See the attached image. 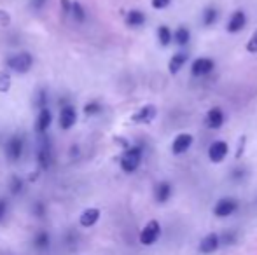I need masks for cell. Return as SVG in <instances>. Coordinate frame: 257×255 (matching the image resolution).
Instances as JSON below:
<instances>
[{
	"instance_id": "obj_13",
	"label": "cell",
	"mask_w": 257,
	"mask_h": 255,
	"mask_svg": "<svg viewBox=\"0 0 257 255\" xmlns=\"http://www.w3.org/2000/svg\"><path fill=\"white\" fill-rule=\"evenodd\" d=\"M48 136H44V140H42V145L41 149H39V154H37V161L39 164H41V168H44V170H48L49 164H51V149H49V142Z\"/></svg>"
},
{
	"instance_id": "obj_6",
	"label": "cell",
	"mask_w": 257,
	"mask_h": 255,
	"mask_svg": "<svg viewBox=\"0 0 257 255\" xmlns=\"http://www.w3.org/2000/svg\"><path fill=\"white\" fill-rule=\"evenodd\" d=\"M53 123V114L49 109H41L39 110V116H37V121H35V131L39 135H44L48 131V128L51 126Z\"/></svg>"
},
{
	"instance_id": "obj_25",
	"label": "cell",
	"mask_w": 257,
	"mask_h": 255,
	"mask_svg": "<svg viewBox=\"0 0 257 255\" xmlns=\"http://www.w3.org/2000/svg\"><path fill=\"white\" fill-rule=\"evenodd\" d=\"M215 20H217V11L213 9V7H208V9L203 13V21H205V25H212V23H215Z\"/></svg>"
},
{
	"instance_id": "obj_21",
	"label": "cell",
	"mask_w": 257,
	"mask_h": 255,
	"mask_svg": "<svg viewBox=\"0 0 257 255\" xmlns=\"http://www.w3.org/2000/svg\"><path fill=\"white\" fill-rule=\"evenodd\" d=\"M158 37H159V42L163 46H168L172 42V32L168 30V27H159L158 28Z\"/></svg>"
},
{
	"instance_id": "obj_24",
	"label": "cell",
	"mask_w": 257,
	"mask_h": 255,
	"mask_svg": "<svg viewBox=\"0 0 257 255\" xmlns=\"http://www.w3.org/2000/svg\"><path fill=\"white\" fill-rule=\"evenodd\" d=\"M11 88V77L7 72H0V93H7Z\"/></svg>"
},
{
	"instance_id": "obj_31",
	"label": "cell",
	"mask_w": 257,
	"mask_h": 255,
	"mask_svg": "<svg viewBox=\"0 0 257 255\" xmlns=\"http://www.w3.org/2000/svg\"><path fill=\"white\" fill-rule=\"evenodd\" d=\"M6 210H7V204L4 199H0V220H2V217L6 215Z\"/></svg>"
},
{
	"instance_id": "obj_22",
	"label": "cell",
	"mask_w": 257,
	"mask_h": 255,
	"mask_svg": "<svg viewBox=\"0 0 257 255\" xmlns=\"http://www.w3.org/2000/svg\"><path fill=\"white\" fill-rule=\"evenodd\" d=\"M175 41H177V44H180V46L187 44V42H189V30L180 27L179 30L175 32Z\"/></svg>"
},
{
	"instance_id": "obj_8",
	"label": "cell",
	"mask_w": 257,
	"mask_h": 255,
	"mask_svg": "<svg viewBox=\"0 0 257 255\" xmlns=\"http://www.w3.org/2000/svg\"><path fill=\"white\" fill-rule=\"evenodd\" d=\"M75 121H77V112H75L74 107H72V105L63 107V109H61V112H60V126H61V129H70L75 124Z\"/></svg>"
},
{
	"instance_id": "obj_23",
	"label": "cell",
	"mask_w": 257,
	"mask_h": 255,
	"mask_svg": "<svg viewBox=\"0 0 257 255\" xmlns=\"http://www.w3.org/2000/svg\"><path fill=\"white\" fill-rule=\"evenodd\" d=\"M72 14H74V18H75L77 21H84V18H86L84 7H82L79 2H74V4H72Z\"/></svg>"
},
{
	"instance_id": "obj_27",
	"label": "cell",
	"mask_w": 257,
	"mask_h": 255,
	"mask_svg": "<svg viewBox=\"0 0 257 255\" xmlns=\"http://www.w3.org/2000/svg\"><path fill=\"white\" fill-rule=\"evenodd\" d=\"M247 49H248V53H257V30L252 34L250 41H248V44H247Z\"/></svg>"
},
{
	"instance_id": "obj_3",
	"label": "cell",
	"mask_w": 257,
	"mask_h": 255,
	"mask_svg": "<svg viewBox=\"0 0 257 255\" xmlns=\"http://www.w3.org/2000/svg\"><path fill=\"white\" fill-rule=\"evenodd\" d=\"M159 236H161V225H159V222L149 220L146 224V227L142 229V232H140V243L146 246H151L158 241Z\"/></svg>"
},
{
	"instance_id": "obj_20",
	"label": "cell",
	"mask_w": 257,
	"mask_h": 255,
	"mask_svg": "<svg viewBox=\"0 0 257 255\" xmlns=\"http://www.w3.org/2000/svg\"><path fill=\"white\" fill-rule=\"evenodd\" d=\"M34 243H35V248H39V250L48 248V246H49V234H48V232H44V231H41L37 236H35Z\"/></svg>"
},
{
	"instance_id": "obj_15",
	"label": "cell",
	"mask_w": 257,
	"mask_h": 255,
	"mask_svg": "<svg viewBox=\"0 0 257 255\" xmlns=\"http://www.w3.org/2000/svg\"><path fill=\"white\" fill-rule=\"evenodd\" d=\"M213 70V62L208 58H198L193 63V74L194 75H206Z\"/></svg>"
},
{
	"instance_id": "obj_2",
	"label": "cell",
	"mask_w": 257,
	"mask_h": 255,
	"mask_svg": "<svg viewBox=\"0 0 257 255\" xmlns=\"http://www.w3.org/2000/svg\"><path fill=\"white\" fill-rule=\"evenodd\" d=\"M6 65L13 72H18V74H25V72H28L32 68V65H34V58H32L30 53H18V55L11 56V58L7 60Z\"/></svg>"
},
{
	"instance_id": "obj_16",
	"label": "cell",
	"mask_w": 257,
	"mask_h": 255,
	"mask_svg": "<svg viewBox=\"0 0 257 255\" xmlns=\"http://www.w3.org/2000/svg\"><path fill=\"white\" fill-rule=\"evenodd\" d=\"M206 123H208V128L212 129H219L220 126H222L224 123V116H222V110L220 109H212L208 112V116H206Z\"/></svg>"
},
{
	"instance_id": "obj_14",
	"label": "cell",
	"mask_w": 257,
	"mask_h": 255,
	"mask_svg": "<svg viewBox=\"0 0 257 255\" xmlns=\"http://www.w3.org/2000/svg\"><path fill=\"white\" fill-rule=\"evenodd\" d=\"M245 23H247L245 13H243V11H236V13L231 16L229 23H227V32H231V34H236V32H240L241 28L245 27Z\"/></svg>"
},
{
	"instance_id": "obj_19",
	"label": "cell",
	"mask_w": 257,
	"mask_h": 255,
	"mask_svg": "<svg viewBox=\"0 0 257 255\" xmlns=\"http://www.w3.org/2000/svg\"><path fill=\"white\" fill-rule=\"evenodd\" d=\"M126 23H128L130 27H140V25L146 23V16H144V13H140V11H130L128 16H126Z\"/></svg>"
},
{
	"instance_id": "obj_30",
	"label": "cell",
	"mask_w": 257,
	"mask_h": 255,
	"mask_svg": "<svg viewBox=\"0 0 257 255\" xmlns=\"http://www.w3.org/2000/svg\"><path fill=\"white\" fill-rule=\"evenodd\" d=\"M46 0H32V7H34L35 11H41L42 7H44Z\"/></svg>"
},
{
	"instance_id": "obj_4",
	"label": "cell",
	"mask_w": 257,
	"mask_h": 255,
	"mask_svg": "<svg viewBox=\"0 0 257 255\" xmlns=\"http://www.w3.org/2000/svg\"><path fill=\"white\" fill-rule=\"evenodd\" d=\"M23 149H25L23 138H21V136H13L6 145L7 159H9L11 163H16V161L23 156Z\"/></svg>"
},
{
	"instance_id": "obj_7",
	"label": "cell",
	"mask_w": 257,
	"mask_h": 255,
	"mask_svg": "<svg viewBox=\"0 0 257 255\" xmlns=\"http://www.w3.org/2000/svg\"><path fill=\"white\" fill-rule=\"evenodd\" d=\"M220 246V238L219 234H215V232H210V234H206L203 239H201L200 243V252L208 255V253H213L217 248Z\"/></svg>"
},
{
	"instance_id": "obj_1",
	"label": "cell",
	"mask_w": 257,
	"mask_h": 255,
	"mask_svg": "<svg viewBox=\"0 0 257 255\" xmlns=\"http://www.w3.org/2000/svg\"><path fill=\"white\" fill-rule=\"evenodd\" d=\"M140 161H142V149H140V147H132V149H128L121 157L122 171H126V173L137 171V168L140 166Z\"/></svg>"
},
{
	"instance_id": "obj_17",
	"label": "cell",
	"mask_w": 257,
	"mask_h": 255,
	"mask_svg": "<svg viewBox=\"0 0 257 255\" xmlns=\"http://www.w3.org/2000/svg\"><path fill=\"white\" fill-rule=\"evenodd\" d=\"M170 196H172V185L168 182H159L156 185V199L159 203H165V201L170 199Z\"/></svg>"
},
{
	"instance_id": "obj_12",
	"label": "cell",
	"mask_w": 257,
	"mask_h": 255,
	"mask_svg": "<svg viewBox=\"0 0 257 255\" xmlns=\"http://www.w3.org/2000/svg\"><path fill=\"white\" fill-rule=\"evenodd\" d=\"M100 218V210L98 208H88L81 213L79 217V222H81L82 227H93V225L98 222Z\"/></svg>"
},
{
	"instance_id": "obj_9",
	"label": "cell",
	"mask_w": 257,
	"mask_h": 255,
	"mask_svg": "<svg viewBox=\"0 0 257 255\" xmlns=\"http://www.w3.org/2000/svg\"><path fill=\"white\" fill-rule=\"evenodd\" d=\"M154 117H156V107L146 105V107H142L137 114H133L132 121L133 123H139V124H147V123H151Z\"/></svg>"
},
{
	"instance_id": "obj_26",
	"label": "cell",
	"mask_w": 257,
	"mask_h": 255,
	"mask_svg": "<svg viewBox=\"0 0 257 255\" xmlns=\"http://www.w3.org/2000/svg\"><path fill=\"white\" fill-rule=\"evenodd\" d=\"M84 112L88 114V116H93V114H98V112H100V105H98L96 102L88 103V105L84 107Z\"/></svg>"
},
{
	"instance_id": "obj_28",
	"label": "cell",
	"mask_w": 257,
	"mask_h": 255,
	"mask_svg": "<svg viewBox=\"0 0 257 255\" xmlns=\"http://www.w3.org/2000/svg\"><path fill=\"white\" fill-rule=\"evenodd\" d=\"M170 4V0H153V7L154 9H165Z\"/></svg>"
},
{
	"instance_id": "obj_18",
	"label": "cell",
	"mask_w": 257,
	"mask_h": 255,
	"mask_svg": "<svg viewBox=\"0 0 257 255\" xmlns=\"http://www.w3.org/2000/svg\"><path fill=\"white\" fill-rule=\"evenodd\" d=\"M187 58H189L187 53H177L175 56H172V60H170V63H168L170 72H172V74H177V72L184 67V63L187 62Z\"/></svg>"
},
{
	"instance_id": "obj_29",
	"label": "cell",
	"mask_w": 257,
	"mask_h": 255,
	"mask_svg": "<svg viewBox=\"0 0 257 255\" xmlns=\"http://www.w3.org/2000/svg\"><path fill=\"white\" fill-rule=\"evenodd\" d=\"M61 9H63L65 14L72 13V6H70V0H61Z\"/></svg>"
},
{
	"instance_id": "obj_11",
	"label": "cell",
	"mask_w": 257,
	"mask_h": 255,
	"mask_svg": "<svg viewBox=\"0 0 257 255\" xmlns=\"http://www.w3.org/2000/svg\"><path fill=\"white\" fill-rule=\"evenodd\" d=\"M191 143H193V136H191L189 133L179 135L175 140H173V145H172L173 154H184L191 147Z\"/></svg>"
},
{
	"instance_id": "obj_5",
	"label": "cell",
	"mask_w": 257,
	"mask_h": 255,
	"mask_svg": "<svg viewBox=\"0 0 257 255\" xmlns=\"http://www.w3.org/2000/svg\"><path fill=\"white\" fill-rule=\"evenodd\" d=\"M236 208H238V203L233 197H222V199L217 201L215 208H213V213H215L217 217L224 218V217L233 215L234 211H236Z\"/></svg>"
},
{
	"instance_id": "obj_10",
	"label": "cell",
	"mask_w": 257,
	"mask_h": 255,
	"mask_svg": "<svg viewBox=\"0 0 257 255\" xmlns=\"http://www.w3.org/2000/svg\"><path fill=\"white\" fill-rule=\"evenodd\" d=\"M227 154V145L224 142H213L208 149V157L212 163H220Z\"/></svg>"
}]
</instances>
